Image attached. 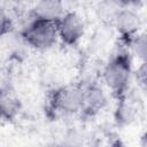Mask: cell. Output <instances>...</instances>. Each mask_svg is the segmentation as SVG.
Here are the masks:
<instances>
[{"label":"cell","mask_w":147,"mask_h":147,"mask_svg":"<svg viewBox=\"0 0 147 147\" xmlns=\"http://www.w3.org/2000/svg\"><path fill=\"white\" fill-rule=\"evenodd\" d=\"M108 147H123V146H122V142H121L119 140H115V141H113Z\"/></svg>","instance_id":"14"},{"label":"cell","mask_w":147,"mask_h":147,"mask_svg":"<svg viewBox=\"0 0 147 147\" xmlns=\"http://www.w3.org/2000/svg\"><path fill=\"white\" fill-rule=\"evenodd\" d=\"M83 108V86L65 85L53 90L48 95L47 110L53 115H74Z\"/></svg>","instance_id":"2"},{"label":"cell","mask_w":147,"mask_h":147,"mask_svg":"<svg viewBox=\"0 0 147 147\" xmlns=\"http://www.w3.org/2000/svg\"><path fill=\"white\" fill-rule=\"evenodd\" d=\"M134 54L141 60V62H146L147 59V37L146 33H139L130 44Z\"/></svg>","instance_id":"10"},{"label":"cell","mask_w":147,"mask_h":147,"mask_svg":"<svg viewBox=\"0 0 147 147\" xmlns=\"http://www.w3.org/2000/svg\"><path fill=\"white\" fill-rule=\"evenodd\" d=\"M55 24L57 38H60L61 41L68 46H75L84 36V21L75 11H65Z\"/></svg>","instance_id":"4"},{"label":"cell","mask_w":147,"mask_h":147,"mask_svg":"<svg viewBox=\"0 0 147 147\" xmlns=\"http://www.w3.org/2000/svg\"><path fill=\"white\" fill-rule=\"evenodd\" d=\"M114 23L122 41L130 46L131 41L139 34L141 24L139 15L133 9H118L114 15Z\"/></svg>","instance_id":"5"},{"label":"cell","mask_w":147,"mask_h":147,"mask_svg":"<svg viewBox=\"0 0 147 147\" xmlns=\"http://www.w3.org/2000/svg\"><path fill=\"white\" fill-rule=\"evenodd\" d=\"M132 75V59L129 52L121 51L106 64L103 69V80L111 91L114 98L121 101L126 98L130 79Z\"/></svg>","instance_id":"1"},{"label":"cell","mask_w":147,"mask_h":147,"mask_svg":"<svg viewBox=\"0 0 147 147\" xmlns=\"http://www.w3.org/2000/svg\"><path fill=\"white\" fill-rule=\"evenodd\" d=\"M136 77L138 79V83L140 84V86L142 88L146 87V82H147V63L146 62H141L140 67L138 68L137 70V74H136Z\"/></svg>","instance_id":"13"},{"label":"cell","mask_w":147,"mask_h":147,"mask_svg":"<svg viewBox=\"0 0 147 147\" xmlns=\"http://www.w3.org/2000/svg\"><path fill=\"white\" fill-rule=\"evenodd\" d=\"M45 147H62V146H61V144H55V142H53V144H48V145L45 146Z\"/></svg>","instance_id":"15"},{"label":"cell","mask_w":147,"mask_h":147,"mask_svg":"<svg viewBox=\"0 0 147 147\" xmlns=\"http://www.w3.org/2000/svg\"><path fill=\"white\" fill-rule=\"evenodd\" d=\"M107 106V96L98 84H90L83 87V108L82 111L86 116H93Z\"/></svg>","instance_id":"6"},{"label":"cell","mask_w":147,"mask_h":147,"mask_svg":"<svg viewBox=\"0 0 147 147\" xmlns=\"http://www.w3.org/2000/svg\"><path fill=\"white\" fill-rule=\"evenodd\" d=\"M82 144H83L82 136L77 131L71 130L65 134V138L61 142V146L62 147H82Z\"/></svg>","instance_id":"11"},{"label":"cell","mask_w":147,"mask_h":147,"mask_svg":"<svg viewBox=\"0 0 147 147\" xmlns=\"http://www.w3.org/2000/svg\"><path fill=\"white\" fill-rule=\"evenodd\" d=\"M136 116V111L133 109V107L126 102V98L117 101V108L115 111V119L118 124L125 125V124H130Z\"/></svg>","instance_id":"9"},{"label":"cell","mask_w":147,"mask_h":147,"mask_svg":"<svg viewBox=\"0 0 147 147\" xmlns=\"http://www.w3.org/2000/svg\"><path fill=\"white\" fill-rule=\"evenodd\" d=\"M64 7L61 1L57 0H42L34 5L30 15L32 20H44L55 22L64 14Z\"/></svg>","instance_id":"7"},{"label":"cell","mask_w":147,"mask_h":147,"mask_svg":"<svg viewBox=\"0 0 147 147\" xmlns=\"http://www.w3.org/2000/svg\"><path fill=\"white\" fill-rule=\"evenodd\" d=\"M20 100L16 96L9 94L8 92H5V94L0 99V121H13L20 113Z\"/></svg>","instance_id":"8"},{"label":"cell","mask_w":147,"mask_h":147,"mask_svg":"<svg viewBox=\"0 0 147 147\" xmlns=\"http://www.w3.org/2000/svg\"><path fill=\"white\" fill-rule=\"evenodd\" d=\"M5 92H6V91H5V90H3L2 87H0V99H1V96H2L3 94H5Z\"/></svg>","instance_id":"16"},{"label":"cell","mask_w":147,"mask_h":147,"mask_svg":"<svg viewBox=\"0 0 147 147\" xmlns=\"http://www.w3.org/2000/svg\"><path fill=\"white\" fill-rule=\"evenodd\" d=\"M21 37L25 44L36 49L51 48L57 40L55 22L32 20L22 31Z\"/></svg>","instance_id":"3"},{"label":"cell","mask_w":147,"mask_h":147,"mask_svg":"<svg viewBox=\"0 0 147 147\" xmlns=\"http://www.w3.org/2000/svg\"><path fill=\"white\" fill-rule=\"evenodd\" d=\"M13 29V22L6 10L0 7V38L9 33Z\"/></svg>","instance_id":"12"}]
</instances>
